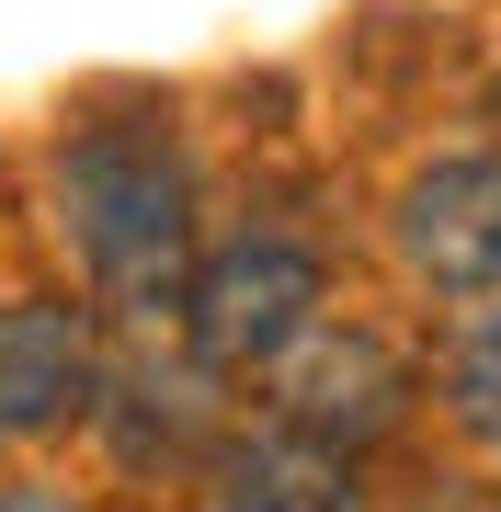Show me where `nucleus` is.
I'll return each mask as SVG.
<instances>
[{
	"mask_svg": "<svg viewBox=\"0 0 501 512\" xmlns=\"http://www.w3.org/2000/svg\"><path fill=\"white\" fill-rule=\"evenodd\" d=\"M331 308L342 296H331V239L319 228H297V217H228V228H205L194 274H183V296H171V330H183L217 376L262 387Z\"/></svg>",
	"mask_w": 501,
	"mask_h": 512,
	"instance_id": "obj_2",
	"label": "nucleus"
},
{
	"mask_svg": "<svg viewBox=\"0 0 501 512\" xmlns=\"http://www.w3.org/2000/svg\"><path fill=\"white\" fill-rule=\"evenodd\" d=\"M194 512H376V456H342L285 410H240L194 467Z\"/></svg>",
	"mask_w": 501,
	"mask_h": 512,
	"instance_id": "obj_7",
	"label": "nucleus"
},
{
	"mask_svg": "<svg viewBox=\"0 0 501 512\" xmlns=\"http://www.w3.org/2000/svg\"><path fill=\"white\" fill-rule=\"evenodd\" d=\"M228 421H240V376H217L171 319H114V353H103L80 444L126 490H194V467L228 444Z\"/></svg>",
	"mask_w": 501,
	"mask_h": 512,
	"instance_id": "obj_3",
	"label": "nucleus"
},
{
	"mask_svg": "<svg viewBox=\"0 0 501 512\" xmlns=\"http://www.w3.org/2000/svg\"><path fill=\"white\" fill-rule=\"evenodd\" d=\"M262 410H285L297 433L342 444V456H388V444H410V421L433 410V365H422V342H399L388 319L331 308L274 376H262Z\"/></svg>",
	"mask_w": 501,
	"mask_h": 512,
	"instance_id": "obj_4",
	"label": "nucleus"
},
{
	"mask_svg": "<svg viewBox=\"0 0 501 512\" xmlns=\"http://www.w3.org/2000/svg\"><path fill=\"white\" fill-rule=\"evenodd\" d=\"M0 512H103V501L69 490V478H46V467H12L0 478Z\"/></svg>",
	"mask_w": 501,
	"mask_h": 512,
	"instance_id": "obj_9",
	"label": "nucleus"
},
{
	"mask_svg": "<svg viewBox=\"0 0 501 512\" xmlns=\"http://www.w3.org/2000/svg\"><path fill=\"white\" fill-rule=\"evenodd\" d=\"M376 239H388L399 285L433 296V308H479V296H501V137L410 160L399 183H388Z\"/></svg>",
	"mask_w": 501,
	"mask_h": 512,
	"instance_id": "obj_5",
	"label": "nucleus"
},
{
	"mask_svg": "<svg viewBox=\"0 0 501 512\" xmlns=\"http://www.w3.org/2000/svg\"><path fill=\"white\" fill-rule=\"evenodd\" d=\"M35 217L69 262V285L103 296L114 319H171L205 228H217L194 137L149 92H103V103L57 114V137L35 160Z\"/></svg>",
	"mask_w": 501,
	"mask_h": 512,
	"instance_id": "obj_1",
	"label": "nucleus"
},
{
	"mask_svg": "<svg viewBox=\"0 0 501 512\" xmlns=\"http://www.w3.org/2000/svg\"><path fill=\"white\" fill-rule=\"evenodd\" d=\"M422 365H433V421L456 433V456H479L501 478V296L456 308L445 342H433Z\"/></svg>",
	"mask_w": 501,
	"mask_h": 512,
	"instance_id": "obj_8",
	"label": "nucleus"
},
{
	"mask_svg": "<svg viewBox=\"0 0 501 512\" xmlns=\"http://www.w3.org/2000/svg\"><path fill=\"white\" fill-rule=\"evenodd\" d=\"M114 353V308L80 285H12L0 296V456H35V444H69L92 421Z\"/></svg>",
	"mask_w": 501,
	"mask_h": 512,
	"instance_id": "obj_6",
	"label": "nucleus"
},
{
	"mask_svg": "<svg viewBox=\"0 0 501 512\" xmlns=\"http://www.w3.org/2000/svg\"><path fill=\"white\" fill-rule=\"evenodd\" d=\"M479 114H490V126H501V69H490V80H479Z\"/></svg>",
	"mask_w": 501,
	"mask_h": 512,
	"instance_id": "obj_10",
	"label": "nucleus"
}]
</instances>
